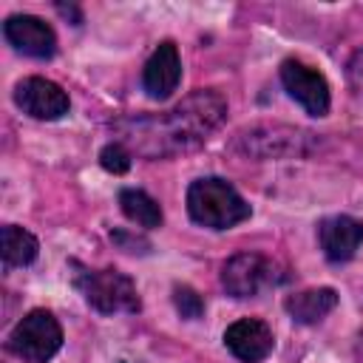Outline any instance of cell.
Returning a JSON list of instances; mask_svg holds the SVG:
<instances>
[{
	"label": "cell",
	"mask_w": 363,
	"mask_h": 363,
	"mask_svg": "<svg viewBox=\"0 0 363 363\" xmlns=\"http://www.w3.org/2000/svg\"><path fill=\"white\" fill-rule=\"evenodd\" d=\"M173 303H176L179 315L187 318V320H196V318L204 315V301H201V295H199L193 286H187V284L173 286Z\"/></svg>",
	"instance_id": "obj_16"
},
{
	"label": "cell",
	"mask_w": 363,
	"mask_h": 363,
	"mask_svg": "<svg viewBox=\"0 0 363 363\" xmlns=\"http://www.w3.org/2000/svg\"><path fill=\"white\" fill-rule=\"evenodd\" d=\"M74 284L79 286L85 301L102 315L139 312L136 284L125 272H116V269H79L74 275Z\"/></svg>",
	"instance_id": "obj_3"
},
{
	"label": "cell",
	"mask_w": 363,
	"mask_h": 363,
	"mask_svg": "<svg viewBox=\"0 0 363 363\" xmlns=\"http://www.w3.org/2000/svg\"><path fill=\"white\" fill-rule=\"evenodd\" d=\"M3 34L20 54H28V57H37V60H48L57 51L54 28L45 20L34 17V14H11L3 23Z\"/></svg>",
	"instance_id": "obj_9"
},
{
	"label": "cell",
	"mask_w": 363,
	"mask_h": 363,
	"mask_svg": "<svg viewBox=\"0 0 363 363\" xmlns=\"http://www.w3.org/2000/svg\"><path fill=\"white\" fill-rule=\"evenodd\" d=\"M37 252H40V244L28 230H23L17 224L3 227V261H6V267H26L37 258Z\"/></svg>",
	"instance_id": "obj_15"
},
{
	"label": "cell",
	"mask_w": 363,
	"mask_h": 363,
	"mask_svg": "<svg viewBox=\"0 0 363 363\" xmlns=\"http://www.w3.org/2000/svg\"><path fill=\"white\" fill-rule=\"evenodd\" d=\"M318 238H320V250L329 261H335V264L349 261L363 244V221H357L352 216H329L320 221Z\"/></svg>",
	"instance_id": "obj_12"
},
{
	"label": "cell",
	"mask_w": 363,
	"mask_h": 363,
	"mask_svg": "<svg viewBox=\"0 0 363 363\" xmlns=\"http://www.w3.org/2000/svg\"><path fill=\"white\" fill-rule=\"evenodd\" d=\"M119 207H122V213L133 221V224H139V227H145V230H156V227H162V207L156 204V199H150L145 190H136V187H125V190H119Z\"/></svg>",
	"instance_id": "obj_14"
},
{
	"label": "cell",
	"mask_w": 363,
	"mask_h": 363,
	"mask_svg": "<svg viewBox=\"0 0 363 363\" xmlns=\"http://www.w3.org/2000/svg\"><path fill=\"white\" fill-rule=\"evenodd\" d=\"M179 79H182L179 51H176V45L170 40H164L147 57L145 71H142V85H145V91H147L150 99H167L176 91Z\"/></svg>",
	"instance_id": "obj_11"
},
{
	"label": "cell",
	"mask_w": 363,
	"mask_h": 363,
	"mask_svg": "<svg viewBox=\"0 0 363 363\" xmlns=\"http://www.w3.org/2000/svg\"><path fill=\"white\" fill-rule=\"evenodd\" d=\"M281 82L286 88V94L303 105L306 113L312 116H326L329 113V82L320 71H315L312 65L301 62V60H284L281 62Z\"/></svg>",
	"instance_id": "obj_7"
},
{
	"label": "cell",
	"mask_w": 363,
	"mask_h": 363,
	"mask_svg": "<svg viewBox=\"0 0 363 363\" xmlns=\"http://www.w3.org/2000/svg\"><path fill=\"white\" fill-rule=\"evenodd\" d=\"M227 119V102L216 91H196L184 96L173 111L153 116H130L119 119L113 130L116 142L136 150L147 159H164L176 153H187L210 139Z\"/></svg>",
	"instance_id": "obj_1"
},
{
	"label": "cell",
	"mask_w": 363,
	"mask_h": 363,
	"mask_svg": "<svg viewBox=\"0 0 363 363\" xmlns=\"http://www.w3.org/2000/svg\"><path fill=\"white\" fill-rule=\"evenodd\" d=\"M272 343H275L272 329L258 318H241L230 323L224 332V346L241 363H261L272 352Z\"/></svg>",
	"instance_id": "obj_10"
},
{
	"label": "cell",
	"mask_w": 363,
	"mask_h": 363,
	"mask_svg": "<svg viewBox=\"0 0 363 363\" xmlns=\"http://www.w3.org/2000/svg\"><path fill=\"white\" fill-rule=\"evenodd\" d=\"M354 354H357V363H363V332L357 337V346H354Z\"/></svg>",
	"instance_id": "obj_19"
},
{
	"label": "cell",
	"mask_w": 363,
	"mask_h": 363,
	"mask_svg": "<svg viewBox=\"0 0 363 363\" xmlns=\"http://www.w3.org/2000/svg\"><path fill=\"white\" fill-rule=\"evenodd\" d=\"M62 346V326L48 309H31L9 335V352L26 363H48Z\"/></svg>",
	"instance_id": "obj_4"
},
{
	"label": "cell",
	"mask_w": 363,
	"mask_h": 363,
	"mask_svg": "<svg viewBox=\"0 0 363 363\" xmlns=\"http://www.w3.org/2000/svg\"><path fill=\"white\" fill-rule=\"evenodd\" d=\"M349 82L357 94H363V51H357L349 62Z\"/></svg>",
	"instance_id": "obj_18"
},
{
	"label": "cell",
	"mask_w": 363,
	"mask_h": 363,
	"mask_svg": "<svg viewBox=\"0 0 363 363\" xmlns=\"http://www.w3.org/2000/svg\"><path fill=\"white\" fill-rule=\"evenodd\" d=\"M284 306H286L292 320H298V323H318V320H323L337 306V292L332 286L303 289L298 295H289Z\"/></svg>",
	"instance_id": "obj_13"
},
{
	"label": "cell",
	"mask_w": 363,
	"mask_h": 363,
	"mask_svg": "<svg viewBox=\"0 0 363 363\" xmlns=\"http://www.w3.org/2000/svg\"><path fill=\"white\" fill-rule=\"evenodd\" d=\"M312 133L284 125H258L238 133L235 147L255 159H281V156H303L309 150Z\"/></svg>",
	"instance_id": "obj_6"
},
{
	"label": "cell",
	"mask_w": 363,
	"mask_h": 363,
	"mask_svg": "<svg viewBox=\"0 0 363 363\" xmlns=\"http://www.w3.org/2000/svg\"><path fill=\"white\" fill-rule=\"evenodd\" d=\"M187 213L207 230H230L250 218V204L230 182L204 176L187 187Z\"/></svg>",
	"instance_id": "obj_2"
},
{
	"label": "cell",
	"mask_w": 363,
	"mask_h": 363,
	"mask_svg": "<svg viewBox=\"0 0 363 363\" xmlns=\"http://www.w3.org/2000/svg\"><path fill=\"white\" fill-rule=\"evenodd\" d=\"M286 275L261 252H238L221 267V284L233 298H252L267 286L284 284Z\"/></svg>",
	"instance_id": "obj_5"
},
{
	"label": "cell",
	"mask_w": 363,
	"mask_h": 363,
	"mask_svg": "<svg viewBox=\"0 0 363 363\" xmlns=\"http://www.w3.org/2000/svg\"><path fill=\"white\" fill-rule=\"evenodd\" d=\"M99 164H102L108 173L122 176V173L130 170V153H128V147H125L122 142H111V145H105V147L99 150Z\"/></svg>",
	"instance_id": "obj_17"
},
{
	"label": "cell",
	"mask_w": 363,
	"mask_h": 363,
	"mask_svg": "<svg viewBox=\"0 0 363 363\" xmlns=\"http://www.w3.org/2000/svg\"><path fill=\"white\" fill-rule=\"evenodd\" d=\"M14 102L23 108V113H28L34 119H45V122H54V119L65 116L68 108H71L68 94L45 77L20 79L17 88H14Z\"/></svg>",
	"instance_id": "obj_8"
}]
</instances>
